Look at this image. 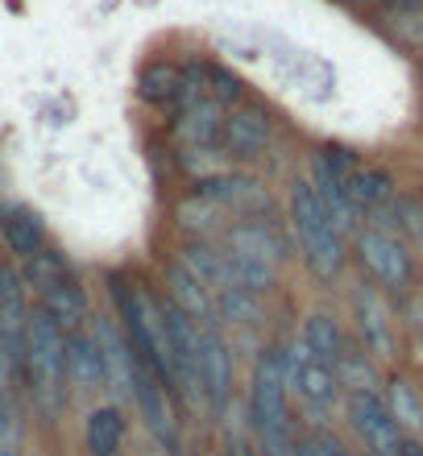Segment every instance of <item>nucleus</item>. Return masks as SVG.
Wrapping results in <instances>:
<instances>
[{"label": "nucleus", "instance_id": "1", "mask_svg": "<svg viewBox=\"0 0 423 456\" xmlns=\"http://www.w3.org/2000/svg\"><path fill=\"white\" fill-rule=\"evenodd\" d=\"M287 220H290V237L299 245V257L307 265V274L315 282H337L345 262H349V249H345V232L332 224L328 208L320 204L315 187L307 183V175H295L287 191Z\"/></svg>", "mask_w": 423, "mask_h": 456}, {"label": "nucleus", "instance_id": "2", "mask_svg": "<svg viewBox=\"0 0 423 456\" xmlns=\"http://www.w3.org/2000/svg\"><path fill=\"white\" fill-rule=\"evenodd\" d=\"M21 373L42 419H59V411L67 407V328L37 303L29 307V324H25Z\"/></svg>", "mask_w": 423, "mask_h": 456}, {"label": "nucleus", "instance_id": "3", "mask_svg": "<svg viewBox=\"0 0 423 456\" xmlns=\"http://www.w3.org/2000/svg\"><path fill=\"white\" fill-rule=\"evenodd\" d=\"M220 249H224V262H229V274L237 287H245L249 295L266 299L274 282H279V270L287 265L290 245L279 232V224L266 216L257 220H232L220 237Z\"/></svg>", "mask_w": 423, "mask_h": 456}, {"label": "nucleus", "instance_id": "4", "mask_svg": "<svg viewBox=\"0 0 423 456\" xmlns=\"http://www.w3.org/2000/svg\"><path fill=\"white\" fill-rule=\"evenodd\" d=\"M21 282H25V290L37 295V307L54 315L67 332L87 324V312H92V307H87V290L79 287V278L67 270V262H62L50 245L25 262Z\"/></svg>", "mask_w": 423, "mask_h": 456}, {"label": "nucleus", "instance_id": "5", "mask_svg": "<svg viewBox=\"0 0 423 456\" xmlns=\"http://www.w3.org/2000/svg\"><path fill=\"white\" fill-rule=\"evenodd\" d=\"M353 249H357V262H362V270L370 274V282L378 290L403 295L415 282V257L395 228L362 224L353 232Z\"/></svg>", "mask_w": 423, "mask_h": 456}, {"label": "nucleus", "instance_id": "6", "mask_svg": "<svg viewBox=\"0 0 423 456\" xmlns=\"http://www.w3.org/2000/svg\"><path fill=\"white\" fill-rule=\"evenodd\" d=\"M353 167H357V158H353L345 145H324V150L312 154V170H307V183L315 187L320 204L328 208L332 224H337L345 237H353V232L362 228V216H357V208H353V200H349Z\"/></svg>", "mask_w": 423, "mask_h": 456}, {"label": "nucleus", "instance_id": "7", "mask_svg": "<svg viewBox=\"0 0 423 456\" xmlns=\"http://www.w3.org/2000/svg\"><path fill=\"white\" fill-rule=\"evenodd\" d=\"M345 419H349L357 444L370 456H403V448H407V436H403L386 398L378 390H349L345 395Z\"/></svg>", "mask_w": 423, "mask_h": 456}, {"label": "nucleus", "instance_id": "8", "mask_svg": "<svg viewBox=\"0 0 423 456\" xmlns=\"http://www.w3.org/2000/svg\"><path fill=\"white\" fill-rule=\"evenodd\" d=\"M287 390L299 398V407L307 415H315V419H328L337 407H345V386H340L337 370L307 357L299 345L287 353Z\"/></svg>", "mask_w": 423, "mask_h": 456}, {"label": "nucleus", "instance_id": "9", "mask_svg": "<svg viewBox=\"0 0 423 456\" xmlns=\"http://www.w3.org/2000/svg\"><path fill=\"white\" fill-rule=\"evenodd\" d=\"M195 191L212 200L229 220H257L274 208V195L262 179L245 175V170H220L207 179H195Z\"/></svg>", "mask_w": 423, "mask_h": 456}, {"label": "nucleus", "instance_id": "10", "mask_svg": "<svg viewBox=\"0 0 423 456\" xmlns=\"http://www.w3.org/2000/svg\"><path fill=\"white\" fill-rule=\"evenodd\" d=\"M175 142L179 154H204V150H220V133H224V109L204 92V79L195 84L191 75V92L183 100V109L175 112Z\"/></svg>", "mask_w": 423, "mask_h": 456}, {"label": "nucleus", "instance_id": "11", "mask_svg": "<svg viewBox=\"0 0 423 456\" xmlns=\"http://www.w3.org/2000/svg\"><path fill=\"white\" fill-rule=\"evenodd\" d=\"M349 307H353V320H357V340H362L365 353L374 361L395 357L399 337H395V312H390L386 295H382L374 282L362 278V282L349 290Z\"/></svg>", "mask_w": 423, "mask_h": 456}, {"label": "nucleus", "instance_id": "12", "mask_svg": "<svg viewBox=\"0 0 423 456\" xmlns=\"http://www.w3.org/2000/svg\"><path fill=\"white\" fill-rule=\"evenodd\" d=\"M25 324H29V290L21 282V270L0 265V370L21 373Z\"/></svg>", "mask_w": 423, "mask_h": 456}, {"label": "nucleus", "instance_id": "13", "mask_svg": "<svg viewBox=\"0 0 423 456\" xmlns=\"http://www.w3.org/2000/svg\"><path fill=\"white\" fill-rule=\"evenodd\" d=\"M175 403H179L175 390L134 357V407L145 419V428L154 432L158 444L170 448V452H179V411H175Z\"/></svg>", "mask_w": 423, "mask_h": 456}, {"label": "nucleus", "instance_id": "14", "mask_svg": "<svg viewBox=\"0 0 423 456\" xmlns=\"http://www.w3.org/2000/svg\"><path fill=\"white\" fill-rule=\"evenodd\" d=\"M195 365H199V395H204V411L212 419H220L232 403V353L229 340L220 328H199V353H195Z\"/></svg>", "mask_w": 423, "mask_h": 456}, {"label": "nucleus", "instance_id": "15", "mask_svg": "<svg viewBox=\"0 0 423 456\" xmlns=\"http://www.w3.org/2000/svg\"><path fill=\"white\" fill-rule=\"evenodd\" d=\"M270 137H274V120H270L266 104L245 100V104H237V109L224 112L220 150H224L229 162H257V158L270 150Z\"/></svg>", "mask_w": 423, "mask_h": 456}, {"label": "nucleus", "instance_id": "16", "mask_svg": "<svg viewBox=\"0 0 423 456\" xmlns=\"http://www.w3.org/2000/svg\"><path fill=\"white\" fill-rule=\"evenodd\" d=\"M191 92V71L170 59H154L137 71V100L158 112H179Z\"/></svg>", "mask_w": 423, "mask_h": 456}, {"label": "nucleus", "instance_id": "17", "mask_svg": "<svg viewBox=\"0 0 423 456\" xmlns=\"http://www.w3.org/2000/svg\"><path fill=\"white\" fill-rule=\"evenodd\" d=\"M162 295H167L175 307H179L191 324H199V328H220V320H216V303H212V290L199 282V278L187 270V265L179 262V257H170L167 262V270H162Z\"/></svg>", "mask_w": 423, "mask_h": 456}, {"label": "nucleus", "instance_id": "18", "mask_svg": "<svg viewBox=\"0 0 423 456\" xmlns=\"http://www.w3.org/2000/svg\"><path fill=\"white\" fill-rule=\"evenodd\" d=\"M67 386L71 390H100L109 386V370H104V348H100L92 328H75L67 332Z\"/></svg>", "mask_w": 423, "mask_h": 456}, {"label": "nucleus", "instance_id": "19", "mask_svg": "<svg viewBox=\"0 0 423 456\" xmlns=\"http://www.w3.org/2000/svg\"><path fill=\"white\" fill-rule=\"evenodd\" d=\"M349 200L353 208H357V216H370V224H382V216H390V208H395V200H399V191H395V179H390L382 167H365V162H357L349 175Z\"/></svg>", "mask_w": 423, "mask_h": 456}, {"label": "nucleus", "instance_id": "20", "mask_svg": "<svg viewBox=\"0 0 423 456\" xmlns=\"http://www.w3.org/2000/svg\"><path fill=\"white\" fill-rule=\"evenodd\" d=\"M0 237H4V245H9V253L17 257V262H29L34 253H42L50 245V232H46V220H42V212H34V208H9L4 212V220H0Z\"/></svg>", "mask_w": 423, "mask_h": 456}, {"label": "nucleus", "instance_id": "21", "mask_svg": "<svg viewBox=\"0 0 423 456\" xmlns=\"http://www.w3.org/2000/svg\"><path fill=\"white\" fill-rule=\"evenodd\" d=\"M295 345H299L307 357L324 361V365H332V370H337V361L345 357V348H349V337H345V328H340L337 315L312 312L307 320H303L299 340H295Z\"/></svg>", "mask_w": 423, "mask_h": 456}, {"label": "nucleus", "instance_id": "22", "mask_svg": "<svg viewBox=\"0 0 423 456\" xmlns=\"http://www.w3.org/2000/svg\"><path fill=\"white\" fill-rule=\"evenodd\" d=\"M175 220H179V228L187 232V240H216V237H224V228L232 224V220L224 216L212 200H204L199 191H191L187 200L175 204Z\"/></svg>", "mask_w": 423, "mask_h": 456}, {"label": "nucleus", "instance_id": "23", "mask_svg": "<svg viewBox=\"0 0 423 456\" xmlns=\"http://www.w3.org/2000/svg\"><path fill=\"white\" fill-rule=\"evenodd\" d=\"M87 456H121L125 448V415L121 407H96L84 428Z\"/></svg>", "mask_w": 423, "mask_h": 456}, {"label": "nucleus", "instance_id": "24", "mask_svg": "<svg viewBox=\"0 0 423 456\" xmlns=\"http://www.w3.org/2000/svg\"><path fill=\"white\" fill-rule=\"evenodd\" d=\"M382 398H386V407L395 415V423L403 428V436L423 432V386H415L411 378H390Z\"/></svg>", "mask_w": 423, "mask_h": 456}, {"label": "nucleus", "instance_id": "25", "mask_svg": "<svg viewBox=\"0 0 423 456\" xmlns=\"http://www.w3.org/2000/svg\"><path fill=\"white\" fill-rule=\"evenodd\" d=\"M199 75H204V92L216 100L224 112L249 100V92H245V79H241V75H232L229 67H216V62H207V67H199Z\"/></svg>", "mask_w": 423, "mask_h": 456}, {"label": "nucleus", "instance_id": "26", "mask_svg": "<svg viewBox=\"0 0 423 456\" xmlns=\"http://www.w3.org/2000/svg\"><path fill=\"white\" fill-rule=\"evenodd\" d=\"M17 452H21V419H17V407L9 398V382L0 378V456Z\"/></svg>", "mask_w": 423, "mask_h": 456}, {"label": "nucleus", "instance_id": "27", "mask_svg": "<svg viewBox=\"0 0 423 456\" xmlns=\"http://www.w3.org/2000/svg\"><path fill=\"white\" fill-rule=\"evenodd\" d=\"M390 216H395V224H399V237L407 232L415 245H423V200L399 195V200H395V208H390Z\"/></svg>", "mask_w": 423, "mask_h": 456}, {"label": "nucleus", "instance_id": "28", "mask_svg": "<svg viewBox=\"0 0 423 456\" xmlns=\"http://www.w3.org/2000/svg\"><path fill=\"white\" fill-rule=\"evenodd\" d=\"M295 456H353V452L340 444L328 428H315V432H303L299 436V452H295Z\"/></svg>", "mask_w": 423, "mask_h": 456}, {"label": "nucleus", "instance_id": "29", "mask_svg": "<svg viewBox=\"0 0 423 456\" xmlns=\"http://www.w3.org/2000/svg\"><path fill=\"white\" fill-rule=\"evenodd\" d=\"M224 456H257L254 440H245V436H232L229 448H224Z\"/></svg>", "mask_w": 423, "mask_h": 456}, {"label": "nucleus", "instance_id": "30", "mask_svg": "<svg viewBox=\"0 0 423 456\" xmlns=\"http://www.w3.org/2000/svg\"><path fill=\"white\" fill-rule=\"evenodd\" d=\"M411 324L419 328V337H423V299H419V303H415V307H411Z\"/></svg>", "mask_w": 423, "mask_h": 456}]
</instances>
